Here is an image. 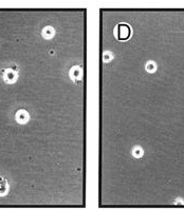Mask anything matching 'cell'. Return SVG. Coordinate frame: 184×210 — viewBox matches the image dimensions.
Instances as JSON below:
<instances>
[{"instance_id":"6da1fadb","label":"cell","mask_w":184,"mask_h":210,"mask_svg":"<svg viewBox=\"0 0 184 210\" xmlns=\"http://www.w3.org/2000/svg\"><path fill=\"white\" fill-rule=\"evenodd\" d=\"M117 38H119V40L122 41L128 40L131 37L132 34L131 28L127 23H120L117 26Z\"/></svg>"},{"instance_id":"7a4b0ae2","label":"cell","mask_w":184,"mask_h":210,"mask_svg":"<svg viewBox=\"0 0 184 210\" xmlns=\"http://www.w3.org/2000/svg\"><path fill=\"white\" fill-rule=\"evenodd\" d=\"M3 78H5V82H8V84H14L17 80L18 76L15 70H13V69H7L5 74H3Z\"/></svg>"},{"instance_id":"3957f363","label":"cell","mask_w":184,"mask_h":210,"mask_svg":"<svg viewBox=\"0 0 184 210\" xmlns=\"http://www.w3.org/2000/svg\"><path fill=\"white\" fill-rule=\"evenodd\" d=\"M15 118L19 124H26L29 120V113L26 110H19V111L16 113Z\"/></svg>"},{"instance_id":"277c9868","label":"cell","mask_w":184,"mask_h":210,"mask_svg":"<svg viewBox=\"0 0 184 210\" xmlns=\"http://www.w3.org/2000/svg\"><path fill=\"white\" fill-rule=\"evenodd\" d=\"M41 34H42L43 38L50 39V38H52V37L54 36L55 31H54V29H53L52 26H45V28H43L42 33H41Z\"/></svg>"},{"instance_id":"5b68a950","label":"cell","mask_w":184,"mask_h":210,"mask_svg":"<svg viewBox=\"0 0 184 210\" xmlns=\"http://www.w3.org/2000/svg\"><path fill=\"white\" fill-rule=\"evenodd\" d=\"M9 191V184L3 178H0V195H5Z\"/></svg>"},{"instance_id":"8992f818","label":"cell","mask_w":184,"mask_h":210,"mask_svg":"<svg viewBox=\"0 0 184 210\" xmlns=\"http://www.w3.org/2000/svg\"><path fill=\"white\" fill-rule=\"evenodd\" d=\"M71 76L74 80L77 79V78H80L82 77V70L78 66H74L71 70Z\"/></svg>"},{"instance_id":"52a82bcc","label":"cell","mask_w":184,"mask_h":210,"mask_svg":"<svg viewBox=\"0 0 184 210\" xmlns=\"http://www.w3.org/2000/svg\"><path fill=\"white\" fill-rule=\"evenodd\" d=\"M146 69H147L148 72H154L156 70V66H154V62H148L147 66H146Z\"/></svg>"},{"instance_id":"ba28073f","label":"cell","mask_w":184,"mask_h":210,"mask_svg":"<svg viewBox=\"0 0 184 210\" xmlns=\"http://www.w3.org/2000/svg\"><path fill=\"white\" fill-rule=\"evenodd\" d=\"M133 154L136 155V156H138V157L141 156V155H142V150H141V149H139V148L134 149V150H133Z\"/></svg>"},{"instance_id":"9c48e42d","label":"cell","mask_w":184,"mask_h":210,"mask_svg":"<svg viewBox=\"0 0 184 210\" xmlns=\"http://www.w3.org/2000/svg\"><path fill=\"white\" fill-rule=\"evenodd\" d=\"M103 58H104L105 61H110V60H111V55L109 53H105L104 56H103Z\"/></svg>"}]
</instances>
